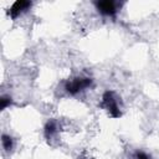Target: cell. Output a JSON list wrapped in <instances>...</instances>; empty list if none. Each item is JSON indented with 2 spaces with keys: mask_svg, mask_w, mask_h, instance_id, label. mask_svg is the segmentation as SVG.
Listing matches in <instances>:
<instances>
[{
  "mask_svg": "<svg viewBox=\"0 0 159 159\" xmlns=\"http://www.w3.org/2000/svg\"><path fill=\"white\" fill-rule=\"evenodd\" d=\"M101 107L104 108L112 118L120 117V109L118 106V98L113 91H106L102 96Z\"/></svg>",
  "mask_w": 159,
  "mask_h": 159,
  "instance_id": "1",
  "label": "cell"
},
{
  "mask_svg": "<svg viewBox=\"0 0 159 159\" xmlns=\"http://www.w3.org/2000/svg\"><path fill=\"white\" fill-rule=\"evenodd\" d=\"M92 86V80L88 77H77L72 81H67L65 84V89L70 94H77L78 92L84 91L86 88Z\"/></svg>",
  "mask_w": 159,
  "mask_h": 159,
  "instance_id": "2",
  "label": "cell"
},
{
  "mask_svg": "<svg viewBox=\"0 0 159 159\" xmlns=\"http://www.w3.org/2000/svg\"><path fill=\"white\" fill-rule=\"evenodd\" d=\"M98 12L106 16H116L118 11V4L113 0H103V1H96L94 2Z\"/></svg>",
  "mask_w": 159,
  "mask_h": 159,
  "instance_id": "3",
  "label": "cell"
},
{
  "mask_svg": "<svg viewBox=\"0 0 159 159\" xmlns=\"http://www.w3.org/2000/svg\"><path fill=\"white\" fill-rule=\"evenodd\" d=\"M30 7H31V1H26V0L15 1L11 5V7L9 9V15H10L11 19H16L19 15H21L22 12H25Z\"/></svg>",
  "mask_w": 159,
  "mask_h": 159,
  "instance_id": "4",
  "label": "cell"
},
{
  "mask_svg": "<svg viewBox=\"0 0 159 159\" xmlns=\"http://www.w3.org/2000/svg\"><path fill=\"white\" fill-rule=\"evenodd\" d=\"M57 130H58L57 123H56L55 120H48V122L46 123V125H45V130H43L46 139H48V140H50V139H51V138L57 133Z\"/></svg>",
  "mask_w": 159,
  "mask_h": 159,
  "instance_id": "5",
  "label": "cell"
},
{
  "mask_svg": "<svg viewBox=\"0 0 159 159\" xmlns=\"http://www.w3.org/2000/svg\"><path fill=\"white\" fill-rule=\"evenodd\" d=\"M1 144H2V148H4L6 152L11 150V148H12V139H11V137L4 134V135L1 137Z\"/></svg>",
  "mask_w": 159,
  "mask_h": 159,
  "instance_id": "6",
  "label": "cell"
},
{
  "mask_svg": "<svg viewBox=\"0 0 159 159\" xmlns=\"http://www.w3.org/2000/svg\"><path fill=\"white\" fill-rule=\"evenodd\" d=\"M10 104H11V98H10V97L2 96V97L0 98V108H1V111L5 109L6 107H9Z\"/></svg>",
  "mask_w": 159,
  "mask_h": 159,
  "instance_id": "7",
  "label": "cell"
},
{
  "mask_svg": "<svg viewBox=\"0 0 159 159\" xmlns=\"http://www.w3.org/2000/svg\"><path fill=\"white\" fill-rule=\"evenodd\" d=\"M134 159H152V158L144 152H137L134 154Z\"/></svg>",
  "mask_w": 159,
  "mask_h": 159,
  "instance_id": "8",
  "label": "cell"
}]
</instances>
